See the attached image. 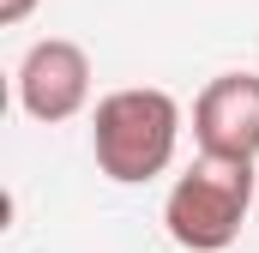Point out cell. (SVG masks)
I'll return each mask as SVG.
<instances>
[{
    "label": "cell",
    "instance_id": "cell-1",
    "mask_svg": "<svg viewBox=\"0 0 259 253\" xmlns=\"http://www.w3.org/2000/svg\"><path fill=\"white\" fill-rule=\"evenodd\" d=\"M175 145H181V103L157 85L109 91L91 115V157L121 187L157 181L175 163Z\"/></svg>",
    "mask_w": 259,
    "mask_h": 253
},
{
    "label": "cell",
    "instance_id": "cell-2",
    "mask_svg": "<svg viewBox=\"0 0 259 253\" xmlns=\"http://www.w3.org/2000/svg\"><path fill=\"white\" fill-rule=\"evenodd\" d=\"M247 205H253V163L205 157V151H199L193 169L175 175V187L163 199L169 241L187 247V253L235 247V235H241V223H247Z\"/></svg>",
    "mask_w": 259,
    "mask_h": 253
},
{
    "label": "cell",
    "instance_id": "cell-3",
    "mask_svg": "<svg viewBox=\"0 0 259 253\" xmlns=\"http://www.w3.org/2000/svg\"><path fill=\"white\" fill-rule=\"evenodd\" d=\"M91 103V55L72 36H42L18 61V109L42 126H61L84 115Z\"/></svg>",
    "mask_w": 259,
    "mask_h": 253
},
{
    "label": "cell",
    "instance_id": "cell-4",
    "mask_svg": "<svg viewBox=\"0 0 259 253\" xmlns=\"http://www.w3.org/2000/svg\"><path fill=\"white\" fill-rule=\"evenodd\" d=\"M193 139L205 157H259V72H217L193 103Z\"/></svg>",
    "mask_w": 259,
    "mask_h": 253
},
{
    "label": "cell",
    "instance_id": "cell-5",
    "mask_svg": "<svg viewBox=\"0 0 259 253\" xmlns=\"http://www.w3.org/2000/svg\"><path fill=\"white\" fill-rule=\"evenodd\" d=\"M36 12V0H0V24H24Z\"/></svg>",
    "mask_w": 259,
    "mask_h": 253
}]
</instances>
